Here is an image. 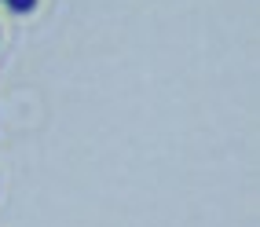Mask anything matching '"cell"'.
I'll return each instance as SVG.
<instances>
[{"label": "cell", "instance_id": "1", "mask_svg": "<svg viewBox=\"0 0 260 227\" xmlns=\"http://www.w3.org/2000/svg\"><path fill=\"white\" fill-rule=\"evenodd\" d=\"M8 8H11V11H19V15H26V11L37 8V0H8Z\"/></svg>", "mask_w": 260, "mask_h": 227}]
</instances>
